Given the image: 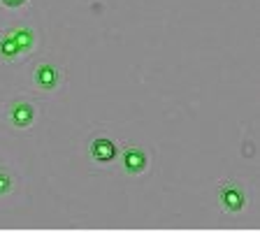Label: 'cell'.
<instances>
[{
    "instance_id": "cell-7",
    "label": "cell",
    "mask_w": 260,
    "mask_h": 232,
    "mask_svg": "<svg viewBox=\"0 0 260 232\" xmlns=\"http://www.w3.org/2000/svg\"><path fill=\"white\" fill-rule=\"evenodd\" d=\"M10 188H12V179H10V174H7L5 170H0V195H5Z\"/></svg>"
},
{
    "instance_id": "cell-2",
    "label": "cell",
    "mask_w": 260,
    "mask_h": 232,
    "mask_svg": "<svg viewBox=\"0 0 260 232\" xmlns=\"http://www.w3.org/2000/svg\"><path fill=\"white\" fill-rule=\"evenodd\" d=\"M32 112H35V109H32L28 103H16L14 107H10V119L14 125L26 128V125L32 121Z\"/></svg>"
},
{
    "instance_id": "cell-6",
    "label": "cell",
    "mask_w": 260,
    "mask_h": 232,
    "mask_svg": "<svg viewBox=\"0 0 260 232\" xmlns=\"http://www.w3.org/2000/svg\"><path fill=\"white\" fill-rule=\"evenodd\" d=\"M223 202H225L228 209H239L242 202H244V197H242V193H237L235 188H228L225 195H223Z\"/></svg>"
},
{
    "instance_id": "cell-5",
    "label": "cell",
    "mask_w": 260,
    "mask_h": 232,
    "mask_svg": "<svg viewBox=\"0 0 260 232\" xmlns=\"http://www.w3.org/2000/svg\"><path fill=\"white\" fill-rule=\"evenodd\" d=\"M125 168L130 172H142L146 168V156L140 151V149H133L130 153H125Z\"/></svg>"
},
{
    "instance_id": "cell-1",
    "label": "cell",
    "mask_w": 260,
    "mask_h": 232,
    "mask_svg": "<svg viewBox=\"0 0 260 232\" xmlns=\"http://www.w3.org/2000/svg\"><path fill=\"white\" fill-rule=\"evenodd\" d=\"M32 44V32L28 28H12L0 35V58L14 60L16 56L26 54Z\"/></svg>"
},
{
    "instance_id": "cell-4",
    "label": "cell",
    "mask_w": 260,
    "mask_h": 232,
    "mask_svg": "<svg viewBox=\"0 0 260 232\" xmlns=\"http://www.w3.org/2000/svg\"><path fill=\"white\" fill-rule=\"evenodd\" d=\"M38 81L42 88H54L56 81H58V72H56V68H51V65H42L38 70Z\"/></svg>"
},
{
    "instance_id": "cell-3",
    "label": "cell",
    "mask_w": 260,
    "mask_h": 232,
    "mask_svg": "<svg viewBox=\"0 0 260 232\" xmlns=\"http://www.w3.org/2000/svg\"><path fill=\"white\" fill-rule=\"evenodd\" d=\"M91 151H93V156L98 158V160H112L114 158V144L109 140H95L93 142V146H91Z\"/></svg>"
},
{
    "instance_id": "cell-8",
    "label": "cell",
    "mask_w": 260,
    "mask_h": 232,
    "mask_svg": "<svg viewBox=\"0 0 260 232\" xmlns=\"http://www.w3.org/2000/svg\"><path fill=\"white\" fill-rule=\"evenodd\" d=\"M0 3H3L5 7H19V5H23L26 0H0Z\"/></svg>"
}]
</instances>
